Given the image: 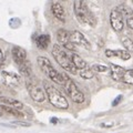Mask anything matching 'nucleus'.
Instances as JSON below:
<instances>
[{
    "label": "nucleus",
    "instance_id": "obj_1",
    "mask_svg": "<svg viewBox=\"0 0 133 133\" xmlns=\"http://www.w3.org/2000/svg\"><path fill=\"white\" fill-rule=\"evenodd\" d=\"M52 56L55 58V60L58 62V64H60L62 69H64L65 71H68L69 73L76 74L77 73V68L73 64V62L70 57V53L64 51L59 44H55L52 48Z\"/></svg>",
    "mask_w": 133,
    "mask_h": 133
},
{
    "label": "nucleus",
    "instance_id": "obj_2",
    "mask_svg": "<svg viewBox=\"0 0 133 133\" xmlns=\"http://www.w3.org/2000/svg\"><path fill=\"white\" fill-rule=\"evenodd\" d=\"M43 87H44V91H45V95L49 99L50 103L59 109H66L69 107V102L68 100L64 98V95L62 94L56 87H53L51 83H49L48 81L43 82Z\"/></svg>",
    "mask_w": 133,
    "mask_h": 133
},
{
    "label": "nucleus",
    "instance_id": "obj_3",
    "mask_svg": "<svg viewBox=\"0 0 133 133\" xmlns=\"http://www.w3.org/2000/svg\"><path fill=\"white\" fill-rule=\"evenodd\" d=\"M37 62H38L40 69L42 70V72L50 79V80L63 87V84H64L63 73L58 72L57 69L51 64V62L49 61V59H47V58H44V57H38Z\"/></svg>",
    "mask_w": 133,
    "mask_h": 133
},
{
    "label": "nucleus",
    "instance_id": "obj_4",
    "mask_svg": "<svg viewBox=\"0 0 133 133\" xmlns=\"http://www.w3.org/2000/svg\"><path fill=\"white\" fill-rule=\"evenodd\" d=\"M74 14L81 23L89 24L91 27H94L97 23L92 12L89 10L87 3L83 0H74Z\"/></svg>",
    "mask_w": 133,
    "mask_h": 133
},
{
    "label": "nucleus",
    "instance_id": "obj_5",
    "mask_svg": "<svg viewBox=\"0 0 133 133\" xmlns=\"http://www.w3.org/2000/svg\"><path fill=\"white\" fill-rule=\"evenodd\" d=\"M63 77H64L63 88L65 89L66 93H68L70 99H71L73 102H76V103H83L84 102V100H85L83 92L79 90L77 84L72 81V79H70L65 73H63Z\"/></svg>",
    "mask_w": 133,
    "mask_h": 133
},
{
    "label": "nucleus",
    "instance_id": "obj_6",
    "mask_svg": "<svg viewBox=\"0 0 133 133\" xmlns=\"http://www.w3.org/2000/svg\"><path fill=\"white\" fill-rule=\"evenodd\" d=\"M26 87H27V91H28L29 95L31 97L33 101L40 103L45 100V91H43L37 83L28 80L26 82Z\"/></svg>",
    "mask_w": 133,
    "mask_h": 133
},
{
    "label": "nucleus",
    "instance_id": "obj_7",
    "mask_svg": "<svg viewBox=\"0 0 133 133\" xmlns=\"http://www.w3.org/2000/svg\"><path fill=\"white\" fill-rule=\"evenodd\" d=\"M1 79L3 83L6 85L10 87V88H17V87L20 85L21 80H20V77L18 74H16L14 72H8V71H2L1 73Z\"/></svg>",
    "mask_w": 133,
    "mask_h": 133
},
{
    "label": "nucleus",
    "instance_id": "obj_8",
    "mask_svg": "<svg viewBox=\"0 0 133 133\" xmlns=\"http://www.w3.org/2000/svg\"><path fill=\"white\" fill-rule=\"evenodd\" d=\"M110 23L111 27L115 31H121L123 29V15L118 9H114L111 11L110 15Z\"/></svg>",
    "mask_w": 133,
    "mask_h": 133
},
{
    "label": "nucleus",
    "instance_id": "obj_9",
    "mask_svg": "<svg viewBox=\"0 0 133 133\" xmlns=\"http://www.w3.org/2000/svg\"><path fill=\"white\" fill-rule=\"evenodd\" d=\"M70 40L76 44L79 45V47H82V48H85V49H90L91 48V44L84 36L82 35L80 31H71L70 32Z\"/></svg>",
    "mask_w": 133,
    "mask_h": 133
},
{
    "label": "nucleus",
    "instance_id": "obj_10",
    "mask_svg": "<svg viewBox=\"0 0 133 133\" xmlns=\"http://www.w3.org/2000/svg\"><path fill=\"white\" fill-rule=\"evenodd\" d=\"M11 55L12 58L17 64H21L22 62L27 60V52L24 51V49L20 48V47H14L11 49Z\"/></svg>",
    "mask_w": 133,
    "mask_h": 133
},
{
    "label": "nucleus",
    "instance_id": "obj_11",
    "mask_svg": "<svg viewBox=\"0 0 133 133\" xmlns=\"http://www.w3.org/2000/svg\"><path fill=\"white\" fill-rule=\"evenodd\" d=\"M51 10H52L53 16H55L58 20H60L61 22L65 21V11H64V8L61 3L53 2L52 6H51Z\"/></svg>",
    "mask_w": 133,
    "mask_h": 133
},
{
    "label": "nucleus",
    "instance_id": "obj_12",
    "mask_svg": "<svg viewBox=\"0 0 133 133\" xmlns=\"http://www.w3.org/2000/svg\"><path fill=\"white\" fill-rule=\"evenodd\" d=\"M105 56L108 58L111 57H119L122 60H129L131 58V53L128 50H105Z\"/></svg>",
    "mask_w": 133,
    "mask_h": 133
},
{
    "label": "nucleus",
    "instance_id": "obj_13",
    "mask_svg": "<svg viewBox=\"0 0 133 133\" xmlns=\"http://www.w3.org/2000/svg\"><path fill=\"white\" fill-rule=\"evenodd\" d=\"M57 40L62 47H64L65 44L71 42V40H70V32L68 30H65V29H59L57 32Z\"/></svg>",
    "mask_w": 133,
    "mask_h": 133
},
{
    "label": "nucleus",
    "instance_id": "obj_14",
    "mask_svg": "<svg viewBox=\"0 0 133 133\" xmlns=\"http://www.w3.org/2000/svg\"><path fill=\"white\" fill-rule=\"evenodd\" d=\"M110 69H111L112 79L115 80V81H122V78H123L124 72H125V69H123L122 66L116 65V64H111Z\"/></svg>",
    "mask_w": 133,
    "mask_h": 133
},
{
    "label": "nucleus",
    "instance_id": "obj_15",
    "mask_svg": "<svg viewBox=\"0 0 133 133\" xmlns=\"http://www.w3.org/2000/svg\"><path fill=\"white\" fill-rule=\"evenodd\" d=\"M0 102H2L3 104H8V105H11L16 108L18 110H21L23 109V103L18 101L16 99H12V98H6V97H0Z\"/></svg>",
    "mask_w": 133,
    "mask_h": 133
},
{
    "label": "nucleus",
    "instance_id": "obj_16",
    "mask_svg": "<svg viewBox=\"0 0 133 133\" xmlns=\"http://www.w3.org/2000/svg\"><path fill=\"white\" fill-rule=\"evenodd\" d=\"M36 43L39 49H47L50 44V36L49 35H41L36 40Z\"/></svg>",
    "mask_w": 133,
    "mask_h": 133
},
{
    "label": "nucleus",
    "instance_id": "obj_17",
    "mask_svg": "<svg viewBox=\"0 0 133 133\" xmlns=\"http://www.w3.org/2000/svg\"><path fill=\"white\" fill-rule=\"evenodd\" d=\"M70 57H71V60L73 62V64L76 65L77 69L81 70V69H83V68H85L87 66V62L83 60L79 55H77V53H70Z\"/></svg>",
    "mask_w": 133,
    "mask_h": 133
},
{
    "label": "nucleus",
    "instance_id": "obj_18",
    "mask_svg": "<svg viewBox=\"0 0 133 133\" xmlns=\"http://www.w3.org/2000/svg\"><path fill=\"white\" fill-rule=\"evenodd\" d=\"M0 109L3 110L5 112H7V113L11 114V115L19 116V118H22V116H24V114L21 113V112H20V110L16 109V108H14V107H9L8 104H1V105H0Z\"/></svg>",
    "mask_w": 133,
    "mask_h": 133
},
{
    "label": "nucleus",
    "instance_id": "obj_19",
    "mask_svg": "<svg viewBox=\"0 0 133 133\" xmlns=\"http://www.w3.org/2000/svg\"><path fill=\"white\" fill-rule=\"evenodd\" d=\"M19 66V71H20V73L22 74V76H24V77H31V66H30V64H29V62L26 60L24 62H22L21 64H19L18 65Z\"/></svg>",
    "mask_w": 133,
    "mask_h": 133
},
{
    "label": "nucleus",
    "instance_id": "obj_20",
    "mask_svg": "<svg viewBox=\"0 0 133 133\" xmlns=\"http://www.w3.org/2000/svg\"><path fill=\"white\" fill-rule=\"evenodd\" d=\"M80 77L83 78V79H85V80H89V79H92L94 77V71L92 70V68H88V66H85V68L81 69Z\"/></svg>",
    "mask_w": 133,
    "mask_h": 133
},
{
    "label": "nucleus",
    "instance_id": "obj_21",
    "mask_svg": "<svg viewBox=\"0 0 133 133\" xmlns=\"http://www.w3.org/2000/svg\"><path fill=\"white\" fill-rule=\"evenodd\" d=\"M122 82L127 83V84H133V69L125 70L122 78Z\"/></svg>",
    "mask_w": 133,
    "mask_h": 133
},
{
    "label": "nucleus",
    "instance_id": "obj_22",
    "mask_svg": "<svg viewBox=\"0 0 133 133\" xmlns=\"http://www.w3.org/2000/svg\"><path fill=\"white\" fill-rule=\"evenodd\" d=\"M122 44L129 52H133V41L130 38H128V37L122 38Z\"/></svg>",
    "mask_w": 133,
    "mask_h": 133
},
{
    "label": "nucleus",
    "instance_id": "obj_23",
    "mask_svg": "<svg viewBox=\"0 0 133 133\" xmlns=\"http://www.w3.org/2000/svg\"><path fill=\"white\" fill-rule=\"evenodd\" d=\"M92 70L93 71H97V72H105V71H108V66L102 65V64H93Z\"/></svg>",
    "mask_w": 133,
    "mask_h": 133
},
{
    "label": "nucleus",
    "instance_id": "obj_24",
    "mask_svg": "<svg viewBox=\"0 0 133 133\" xmlns=\"http://www.w3.org/2000/svg\"><path fill=\"white\" fill-rule=\"evenodd\" d=\"M11 123H12V124H15L16 127H21V128H29V127H31V124H30V123H28V122H21V121H12Z\"/></svg>",
    "mask_w": 133,
    "mask_h": 133
},
{
    "label": "nucleus",
    "instance_id": "obj_25",
    "mask_svg": "<svg viewBox=\"0 0 133 133\" xmlns=\"http://www.w3.org/2000/svg\"><path fill=\"white\" fill-rule=\"evenodd\" d=\"M127 24L130 29H133V15L127 17Z\"/></svg>",
    "mask_w": 133,
    "mask_h": 133
},
{
    "label": "nucleus",
    "instance_id": "obj_26",
    "mask_svg": "<svg viewBox=\"0 0 133 133\" xmlns=\"http://www.w3.org/2000/svg\"><path fill=\"white\" fill-rule=\"evenodd\" d=\"M122 95H118V97H116L115 98V100H114V101L113 102H112V105H113V107H115V105H118L119 104V103L120 102H121V100H122Z\"/></svg>",
    "mask_w": 133,
    "mask_h": 133
},
{
    "label": "nucleus",
    "instance_id": "obj_27",
    "mask_svg": "<svg viewBox=\"0 0 133 133\" xmlns=\"http://www.w3.org/2000/svg\"><path fill=\"white\" fill-rule=\"evenodd\" d=\"M50 122H51L52 124H57L58 122H59V120H58L57 118H51L50 119Z\"/></svg>",
    "mask_w": 133,
    "mask_h": 133
},
{
    "label": "nucleus",
    "instance_id": "obj_28",
    "mask_svg": "<svg viewBox=\"0 0 133 133\" xmlns=\"http://www.w3.org/2000/svg\"><path fill=\"white\" fill-rule=\"evenodd\" d=\"M101 127H102V128H112V127H113V124H107V123H102V124H101Z\"/></svg>",
    "mask_w": 133,
    "mask_h": 133
},
{
    "label": "nucleus",
    "instance_id": "obj_29",
    "mask_svg": "<svg viewBox=\"0 0 133 133\" xmlns=\"http://www.w3.org/2000/svg\"><path fill=\"white\" fill-rule=\"evenodd\" d=\"M2 60H3V53L1 51V49H0V62H1Z\"/></svg>",
    "mask_w": 133,
    "mask_h": 133
},
{
    "label": "nucleus",
    "instance_id": "obj_30",
    "mask_svg": "<svg viewBox=\"0 0 133 133\" xmlns=\"http://www.w3.org/2000/svg\"><path fill=\"white\" fill-rule=\"evenodd\" d=\"M1 115H2V114H1V112H0V116H1Z\"/></svg>",
    "mask_w": 133,
    "mask_h": 133
},
{
    "label": "nucleus",
    "instance_id": "obj_31",
    "mask_svg": "<svg viewBox=\"0 0 133 133\" xmlns=\"http://www.w3.org/2000/svg\"><path fill=\"white\" fill-rule=\"evenodd\" d=\"M132 2H133V0H132Z\"/></svg>",
    "mask_w": 133,
    "mask_h": 133
}]
</instances>
